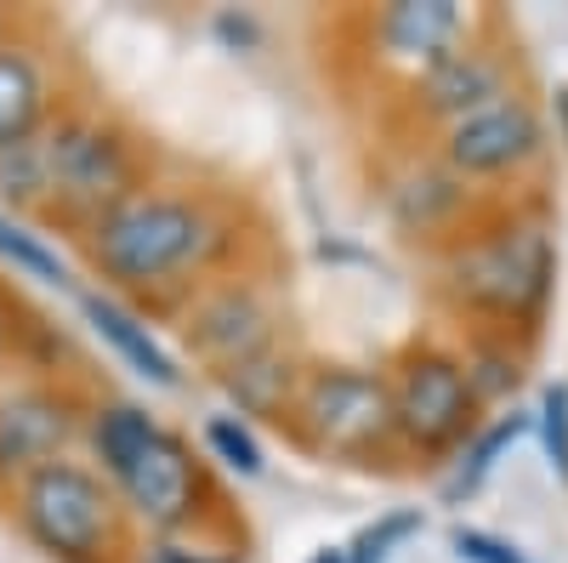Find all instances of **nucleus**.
Here are the masks:
<instances>
[{
	"label": "nucleus",
	"mask_w": 568,
	"mask_h": 563,
	"mask_svg": "<svg viewBox=\"0 0 568 563\" xmlns=\"http://www.w3.org/2000/svg\"><path fill=\"white\" fill-rule=\"evenodd\" d=\"M222 251V228L182 194H136L91 222V262L131 291H160Z\"/></svg>",
	"instance_id": "f257e3e1"
},
{
	"label": "nucleus",
	"mask_w": 568,
	"mask_h": 563,
	"mask_svg": "<svg viewBox=\"0 0 568 563\" xmlns=\"http://www.w3.org/2000/svg\"><path fill=\"white\" fill-rule=\"evenodd\" d=\"M551 279H557L551 233H546V222H529V217L500 222V228L478 233L471 245H455V257H449V291L466 308L511 319V324L540 319Z\"/></svg>",
	"instance_id": "f03ea898"
},
{
	"label": "nucleus",
	"mask_w": 568,
	"mask_h": 563,
	"mask_svg": "<svg viewBox=\"0 0 568 563\" xmlns=\"http://www.w3.org/2000/svg\"><path fill=\"white\" fill-rule=\"evenodd\" d=\"M23 535L58 563H103L120 541V495L80 461H52L18 484Z\"/></svg>",
	"instance_id": "7ed1b4c3"
},
{
	"label": "nucleus",
	"mask_w": 568,
	"mask_h": 563,
	"mask_svg": "<svg viewBox=\"0 0 568 563\" xmlns=\"http://www.w3.org/2000/svg\"><path fill=\"white\" fill-rule=\"evenodd\" d=\"M296 421L313 450L342 461H375L398 444L393 421V382L353 364H318L296 388Z\"/></svg>",
	"instance_id": "20e7f679"
},
{
	"label": "nucleus",
	"mask_w": 568,
	"mask_h": 563,
	"mask_svg": "<svg viewBox=\"0 0 568 563\" xmlns=\"http://www.w3.org/2000/svg\"><path fill=\"white\" fill-rule=\"evenodd\" d=\"M393 421H398V444L444 455L466 450L478 433V393L466 382V364L449 353L420 348L398 364L393 375Z\"/></svg>",
	"instance_id": "39448f33"
},
{
	"label": "nucleus",
	"mask_w": 568,
	"mask_h": 563,
	"mask_svg": "<svg viewBox=\"0 0 568 563\" xmlns=\"http://www.w3.org/2000/svg\"><path fill=\"white\" fill-rule=\"evenodd\" d=\"M45 160H52V211L74 222H98L120 200H131V149L98 120L45 125Z\"/></svg>",
	"instance_id": "423d86ee"
},
{
	"label": "nucleus",
	"mask_w": 568,
	"mask_h": 563,
	"mask_svg": "<svg viewBox=\"0 0 568 563\" xmlns=\"http://www.w3.org/2000/svg\"><path fill=\"white\" fill-rule=\"evenodd\" d=\"M540 143H546V125H540L535 103L506 91L500 103L444 125V165L460 182L466 177H511L540 154Z\"/></svg>",
	"instance_id": "0eeeda50"
},
{
	"label": "nucleus",
	"mask_w": 568,
	"mask_h": 563,
	"mask_svg": "<svg viewBox=\"0 0 568 563\" xmlns=\"http://www.w3.org/2000/svg\"><path fill=\"white\" fill-rule=\"evenodd\" d=\"M114 495L131 506L136 524L171 535L182 524H194V512H200V461L176 433L160 428L149 444L131 455L125 473L114 479Z\"/></svg>",
	"instance_id": "6e6552de"
},
{
	"label": "nucleus",
	"mask_w": 568,
	"mask_h": 563,
	"mask_svg": "<svg viewBox=\"0 0 568 563\" xmlns=\"http://www.w3.org/2000/svg\"><path fill=\"white\" fill-rule=\"evenodd\" d=\"M375 46H382V63L426 80L471 46V18L449 0H404L375 18Z\"/></svg>",
	"instance_id": "1a4fd4ad"
},
{
	"label": "nucleus",
	"mask_w": 568,
	"mask_h": 563,
	"mask_svg": "<svg viewBox=\"0 0 568 563\" xmlns=\"http://www.w3.org/2000/svg\"><path fill=\"white\" fill-rule=\"evenodd\" d=\"M69 439H74V410L58 393L45 388L0 393V479L7 484H23L40 466L63 461Z\"/></svg>",
	"instance_id": "9d476101"
},
{
	"label": "nucleus",
	"mask_w": 568,
	"mask_h": 563,
	"mask_svg": "<svg viewBox=\"0 0 568 563\" xmlns=\"http://www.w3.org/2000/svg\"><path fill=\"white\" fill-rule=\"evenodd\" d=\"M187 348L205 364H216V375H227L233 364H245L262 348H273V313L262 308L256 291L227 285L187 313Z\"/></svg>",
	"instance_id": "9b49d317"
},
{
	"label": "nucleus",
	"mask_w": 568,
	"mask_h": 563,
	"mask_svg": "<svg viewBox=\"0 0 568 563\" xmlns=\"http://www.w3.org/2000/svg\"><path fill=\"white\" fill-rule=\"evenodd\" d=\"M506 91H511L506 63L489 52V46H466V52H455L444 69H433L426 80H415V109L433 114V120H444V125H455V120H466V114L500 103Z\"/></svg>",
	"instance_id": "f8f14e48"
},
{
	"label": "nucleus",
	"mask_w": 568,
	"mask_h": 563,
	"mask_svg": "<svg viewBox=\"0 0 568 563\" xmlns=\"http://www.w3.org/2000/svg\"><path fill=\"white\" fill-rule=\"evenodd\" d=\"M80 313L91 319V331H98L142 382H154V388H182V370H176V359L149 336V324H136L120 302H109V296H80Z\"/></svg>",
	"instance_id": "ddd939ff"
},
{
	"label": "nucleus",
	"mask_w": 568,
	"mask_h": 563,
	"mask_svg": "<svg viewBox=\"0 0 568 563\" xmlns=\"http://www.w3.org/2000/svg\"><path fill=\"white\" fill-rule=\"evenodd\" d=\"M45 125V69L29 46L0 40V154Z\"/></svg>",
	"instance_id": "4468645a"
},
{
	"label": "nucleus",
	"mask_w": 568,
	"mask_h": 563,
	"mask_svg": "<svg viewBox=\"0 0 568 563\" xmlns=\"http://www.w3.org/2000/svg\"><path fill=\"white\" fill-rule=\"evenodd\" d=\"M222 388L233 393V404H240L245 415H273V410H284V404H296V364H291V353L273 342V348H262L256 359L233 364V370L222 375Z\"/></svg>",
	"instance_id": "2eb2a0df"
},
{
	"label": "nucleus",
	"mask_w": 568,
	"mask_h": 563,
	"mask_svg": "<svg viewBox=\"0 0 568 563\" xmlns=\"http://www.w3.org/2000/svg\"><path fill=\"white\" fill-rule=\"evenodd\" d=\"M160 433V421L142 410V404H103L98 415H91V450H98V461H103V473H109V484L131 466V455L142 450Z\"/></svg>",
	"instance_id": "dca6fc26"
},
{
	"label": "nucleus",
	"mask_w": 568,
	"mask_h": 563,
	"mask_svg": "<svg viewBox=\"0 0 568 563\" xmlns=\"http://www.w3.org/2000/svg\"><path fill=\"white\" fill-rule=\"evenodd\" d=\"M524 428H529V415H500L495 428H484V433H471V444L460 450V466H455V479L444 484V501L455 506V501H466V495H478L484 490V479L495 473V461L524 439Z\"/></svg>",
	"instance_id": "f3484780"
},
{
	"label": "nucleus",
	"mask_w": 568,
	"mask_h": 563,
	"mask_svg": "<svg viewBox=\"0 0 568 563\" xmlns=\"http://www.w3.org/2000/svg\"><path fill=\"white\" fill-rule=\"evenodd\" d=\"M0 200L7 205H52V160H45V125L0 154Z\"/></svg>",
	"instance_id": "a211bd4d"
},
{
	"label": "nucleus",
	"mask_w": 568,
	"mask_h": 563,
	"mask_svg": "<svg viewBox=\"0 0 568 563\" xmlns=\"http://www.w3.org/2000/svg\"><path fill=\"white\" fill-rule=\"evenodd\" d=\"M415 200V211L409 217H398L409 233H433V228H444L455 211H460V200H466V188H460V177L455 171H415L398 194H393V211L398 205H409Z\"/></svg>",
	"instance_id": "6ab92c4d"
},
{
	"label": "nucleus",
	"mask_w": 568,
	"mask_h": 563,
	"mask_svg": "<svg viewBox=\"0 0 568 563\" xmlns=\"http://www.w3.org/2000/svg\"><path fill=\"white\" fill-rule=\"evenodd\" d=\"M205 444H211V455L227 466V473H240V479H262V444L251 439V428L240 415H211L205 421Z\"/></svg>",
	"instance_id": "aec40b11"
},
{
	"label": "nucleus",
	"mask_w": 568,
	"mask_h": 563,
	"mask_svg": "<svg viewBox=\"0 0 568 563\" xmlns=\"http://www.w3.org/2000/svg\"><path fill=\"white\" fill-rule=\"evenodd\" d=\"M0 257H7L18 273H29V279H45V285H63V262L52 257V251H45L40 240H34V233H23L7 211H0Z\"/></svg>",
	"instance_id": "412c9836"
},
{
	"label": "nucleus",
	"mask_w": 568,
	"mask_h": 563,
	"mask_svg": "<svg viewBox=\"0 0 568 563\" xmlns=\"http://www.w3.org/2000/svg\"><path fill=\"white\" fill-rule=\"evenodd\" d=\"M409 535H420V512H393V519L369 524V530L347 546V563H387L393 546H404Z\"/></svg>",
	"instance_id": "4be33fe9"
},
{
	"label": "nucleus",
	"mask_w": 568,
	"mask_h": 563,
	"mask_svg": "<svg viewBox=\"0 0 568 563\" xmlns=\"http://www.w3.org/2000/svg\"><path fill=\"white\" fill-rule=\"evenodd\" d=\"M540 439L551 455V473L568 484V382H551L540 399Z\"/></svg>",
	"instance_id": "5701e85b"
},
{
	"label": "nucleus",
	"mask_w": 568,
	"mask_h": 563,
	"mask_svg": "<svg viewBox=\"0 0 568 563\" xmlns=\"http://www.w3.org/2000/svg\"><path fill=\"white\" fill-rule=\"evenodd\" d=\"M517 359L511 353H495V348H478L466 359V382H471V393H478V404L484 399H500V393H517Z\"/></svg>",
	"instance_id": "b1692460"
},
{
	"label": "nucleus",
	"mask_w": 568,
	"mask_h": 563,
	"mask_svg": "<svg viewBox=\"0 0 568 563\" xmlns=\"http://www.w3.org/2000/svg\"><path fill=\"white\" fill-rule=\"evenodd\" d=\"M449 552L460 563H535V557H524V546H511V541H500L489 530H455L449 535Z\"/></svg>",
	"instance_id": "393cba45"
},
{
	"label": "nucleus",
	"mask_w": 568,
	"mask_h": 563,
	"mask_svg": "<svg viewBox=\"0 0 568 563\" xmlns=\"http://www.w3.org/2000/svg\"><path fill=\"white\" fill-rule=\"evenodd\" d=\"M307 563H347V546H324V552H313Z\"/></svg>",
	"instance_id": "a878e982"
},
{
	"label": "nucleus",
	"mask_w": 568,
	"mask_h": 563,
	"mask_svg": "<svg viewBox=\"0 0 568 563\" xmlns=\"http://www.w3.org/2000/svg\"><path fill=\"white\" fill-rule=\"evenodd\" d=\"M0 353H7V308H0Z\"/></svg>",
	"instance_id": "bb28decb"
}]
</instances>
